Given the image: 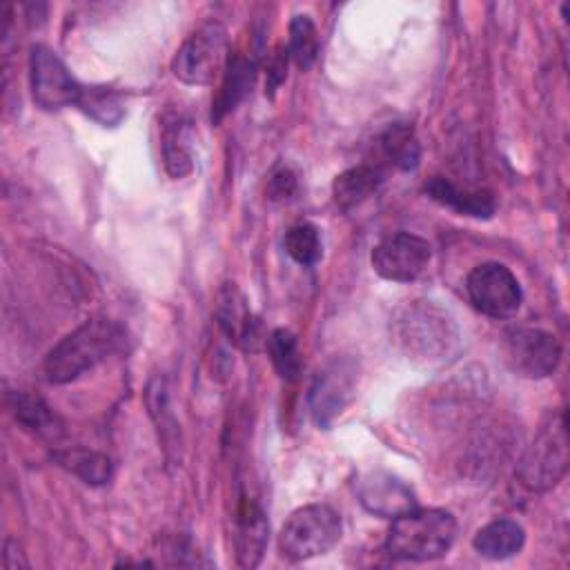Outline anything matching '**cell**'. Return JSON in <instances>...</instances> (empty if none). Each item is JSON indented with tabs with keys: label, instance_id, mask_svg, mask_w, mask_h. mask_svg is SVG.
<instances>
[{
	"label": "cell",
	"instance_id": "3957f363",
	"mask_svg": "<svg viewBox=\"0 0 570 570\" xmlns=\"http://www.w3.org/2000/svg\"><path fill=\"white\" fill-rule=\"evenodd\" d=\"M392 332L401 350L416 361H443L459 341L452 318L430 301H407L392 321Z\"/></svg>",
	"mask_w": 570,
	"mask_h": 570
},
{
	"label": "cell",
	"instance_id": "5b68a950",
	"mask_svg": "<svg viewBox=\"0 0 570 570\" xmlns=\"http://www.w3.org/2000/svg\"><path fill=\"white\" fill-rule=\"evenodd\" d=\"M343 532L341 514L327 503L296 508L278 532V552L287 561H307L330 552Z\"/></svg>",
	"mask_w": 570,
	"mask_h": 570
},
{
	"label": "cell",
	"instance_id": "6da1fadb",
	"mask_svg": "<svg viewBox=\"0 0 570 570\" xmlns=\"http://www.w3.org/2000/svg\"><path fill=\"white\" fill-rule=\"evenodd\" d=\"M125 330L109 318H91L62 336L42 358V376L51 385H65L125 345Z\"/></svg>",
	"mask_w": 570,
	"mask_h": 570
},
{
	"label": "cell",
	"instance_id": "603a6c76",
	"mask_svg": "<svg viewBox=\"0 0 570 570\" xmlns=\"http://www.w3.org/2000/svg\"><path fill=\"white\" fill-rule=\"evenodd\" d=\"M265 350L267 356L278 374V379L283 381H296L301 370H303V352L298 345V338L294 332L285 330V327H276L269 332V336L265 338Z\"/></svg>",
	"mask_w": 570,
	"mask_h": 570
},
{
	"label": "cell",
	"instance_id": "cb8c5ba5",
	"mask_svg": "<svg viewBox=\"0 0 570 570\" xmlns=\"http://www.w3.org/2000/svg\"><path fill=\"white\" fill-rule=\"evenodd\" d=\"M78 109L105 127H114L125 118V105L120 100V94L100 85L82 87Z\"/></svg>",
	"mask_w": 570,
	"mask_h": 570
},
{
	"label": "cell",
	"instance_id": "7a4b0ae2",
	"mask_svg": "<svg viewBox=\"0 0 570 570\" xmlns=\"http://www.w3.org/2000/svg\"><path fill=\"white\" fill-rule=\"evenodd\" d=\"M456 539V519L443 508H412L392 519L383 550L394 561H434Z\"/></svg>",
	"mask_w": 570,
	"mask_h": 570
},
{
	"label": "cell",
	"instance_id": "4fadbf2b",
	"mask_svg": "<svg viewBox=\"0 0 570 570\" xmlns=\"http://www.w3.org/2000/svg\"><path fill=\"white\" fill-rule=\"evenodd\" d=\"M216 321L223 334L243 350H258L267 338L261 334V321L252 314L247 298L234 283H225L218 292Z\"/></svg>",
	"mask_w": 570,
	"mask_h": 570
},
{
	"label": "cell",
	"instance_id": "ac0fdd59",
	"mask_svg": "<svg viewBox=\"0 0 570 570\" xmlns=\"http://www.w3.org/2000/svg\"><path fill=\"white\" fill-rule=\"evenodd\" d=\"M163 165L171 178H185L194 169L191 127L183 116H167L163 120Z\"/></svg>",
	"mask_w": 570,
	"mask_h": 570
},
{
	"label": "cell",
	"instance_id": "2e32d148",
	"mask_svg": "<svg viewBox=\"0 0 570 570\" xmlns=\"http://www.w3.org/2000/svg\"><path fill=\"white\" fill-rule=\"evenodd\" d=\"M256 78V62L252 58H245L243 53H234L227 60V67L223 71L218 96L212 105V120L220 122L229 111L238 107V102L252 91Z\"/></svg>",
	"mask_w": 570,
	"mask_h": 570
},
{
	"label": "cell",
	"instance_id": "d6986e66",
	"mask_svg": "<svg viewBox=\"0 0 570 570\" xmlns=\"http://www.w3.org/2000/svg\"><path fill=\"white\" fill-rule=\"evenodd\" d=\"M525 543V530L512 519H494L485 523L472 539L474 550L492 561H503L521 552Z\"/></svg>",
	"mask_w": 570,
	"mask_h": 570
},
{
	"label": "cell",
	"instance_id": "44dd1931",
	"mask_svg": "<svg viewBox=\"0 0 570 570\" xmlns=\"http://www.w3.org/2000/svg\"><path fill=\"white\" fill-rule=\"evenodd\" d=\"M56 463L76 474L87 485H105L114 476V463L107 454L87 448H67L53 454Z\"/></svg>",
	"mask_w": 570,
	"mask_h": 570
},
{
	"label": "cell",
	"instance_id": "5bb4252c",
	"mask_svg": "<svg viewBox=\"0 0 570 570\" xmlns=\"http://www.w3.org/2000/svg\"><path fill=\"white\" fill-rule=\"evenodd\" d=\"M267 534H269V525H267L263 508L254 499L243 497V501L238 505V517H236L238 566H243V568L258 566V561L265 552V546H267Z\"/></svg>",
	"mask_w": 570,
	"mask_h": 570
},
{
	"label": "cell",
	"instance_id": "ba28073f",
	"mask_svg": "<svg viewBox=\"0 0 570 570\" xmlns=\"http://www.w3.org/2000/svg\"><path fill=\"white\" fill-rule=\"evenodd\" d=\"M29 85L33 102L47 111L78 107L85 87L71 76V71L58 58V53L45 45L31 47Z\"/></svg>",
	"mask_w": 570,
	"mask_h": 570
},
{
	"label": "cell",
	"instance_id": "7402d4cb",
	"mask_svg": "<svg viewBox=\"0 0 570 570\" xmlns=\"http://www.w3.org/2000/svg\"><path fill=\"white\" fill-rule=\"evenodd\" d=\"M381 156L401 171H412L421 160V145L407 122H394L379 136Z\"/></svg>",
	"mask_w": 570,
	"mask_h": 570
},
{
	"label": "cell",
	"instance_id": "277c9868",
	"mask_svg": "<svg viewBox=\"0 0 570 570\" xmlns=\"http://www.w3.org/2000/svg\"><path fill=\"white\" fill-rule=\"evenodd\" d=\"M568 463L566 416L563 412H554L541 423L539 432L525 448L517 465V476L525 490L541 494L559 485L568 472Z\"/></svg>",
	"mask_w": 570,
	"mask_h": 570
},
{
	"label": "cell",
	"instance_id": "7c38bea8",
	"mask_svg": "<svg viewBox=\"0 0 570 570\" xmlns=\"http://www.w3.org/2000/svg\"><path fill=\"white\" fill-rule=\"evenodd\" d=\"M354 396V372L345 363H332L312 383L309 410L318 428L327 430Z\"/></svg>",
	"mask_w": 570,
	"mask_h": 570
},
{
	"label": "cell",
	"instance_id": "e0dca14e",
	"mask_svg": "<svg viewBox=\"0 0 570 570\" xmlns=\"http://www.w3.org/2000/svg\"><path fill=\"white\" fill-rule=\"evenodd\" d=\"M385 174L379 165H354L332 180V200L338 209H354L379 191Z\"/></svg>",
	"mask_w": 570,
	"mask_h": 570
},
{
	"label": "cell",
	"instance_id": "4316f807",
	"mask_svg": "<svg viewBox=\"0 0 570 570\" xmlns=\"http://www.w3.org/2000/svg\"><path fill=\"white\" fill-rule=\"evenodd\" d=\"M298 191V178L292 167L278 165L267 180V200L272 203H287Z\"/></svg>",
	"mask_w": 570,
	"mask_h": 570
},
{
	"label": "cell",
	"instance_id": "f1b7e54d",
	"mask_svg": "<svg viewBox=\"0 0 570 570\" xmlns=\"http://www.w3.org/2000/svg\"><path fill=\"white\" fill-rule=\"evenodd\" d=\"M2 561H4V568H7V570H16L18 566H27V561L22 559V554H20V550H18V541H13V539H7V541H4Z\"/></svg>",
	"mask_w": 570,
	"mask_h": 570
},
{
	"label": "cell",
	"instance_id": "83f0119b",
	"mask_svg": "<svg viewBox=\"0 0 570 570\" xmlns=\"http://www.w3.org/2000/svg\"><path fill=\"white\" fill-rule=\"evenodd\" d=\"M287 60H289V56H287V49H281L274 58H272V62H269V67H267V87H269V91H274L283 80H285V76H287Z\"/></svg>",
	"mask_w": 570,
	"mask_h": 570
},
{
	"label": "cell",
	"instance_id": "8fae6325",
	"mask_svg": "<svg viewBox=\"0 0 570 570\" xmlns=\"http://www.w3.org/2000/svg\"><path fill=\"white\" fill-rule=\"evenodd\" d=\"M356 494L367 512L383 519H394L416 508L412 488L385 470H372L363 474L356 481Z\"/></svg>",
	"mask_w": 570,
	"mask_h": 570
},
{
	"label": "cell",
	"instance_id": "9a60e30c",
	"mask_svg": "<svg viewBox=\"0 0 570 570\" xmlns=\"http://www.w3.org/2000/svg\"><path fill=\"white\" fill-rule=\"evenodd\" d=\"M423 189H425V194L434 203H439V205H443V207H448V209H452V212H456L461 216L490 218L494 214V209H497L494 196L490 191L461 189V187H456L452 180H448L443 176H432L423 185Z\"/></svg>",
	"mask_w": 570,
	"mask_h": 570
},
{
	"label": "cell",
	"instance_id": "ffe728a7",
	"mask_svg": "<svg viewBox=\"0 0 570 570\" xmlns=\"http://www.w3.org/2000/svg\"><path fill=\"white\" fill-rule=\"evenodd\" d=\"M9 410L16 416V421L36 436L58 439L62 434L60 416L36 394L11 392L9 394Z\"/></svg>",
	"mask_w": 570,
	"mask_h": 570
},
{
	"label": "cell",
	"instance_id": "9c48e42d",
	"mask_svg": "<svg viewBox=\"0 0 570 570\" xmlns=\"http://www.w3.org/2000/svg\"><path fill=\"white\" fill-rule=\"evenodd\" d=\"M465 292L472 305L490 318H510L523 303V292L510 267L490 261L470 269Z\"/></svg>",
	"mask_w": 570,
	"mask_h": 570
},
{
	"label": "cell",
	"instance_id": "484cf974",
	"mask_svg": "<svg viewBox=\"0 0 570 570\" xmlns=\"http://www.w3.org/2000/svg\"><path fill=\"white\" fill-rule=\"evenodd\" d=\"M283 245H285V252L289 254V258L303 267L316 265L323 256L321 232L314 223H307V220L292 225L283 236Z\"/></svg>",
	"mask_w": 570,
	"mask_h": 570
},
{
	"label": "cell",
	"instance_id": "30bf717a",
	"mask_svg": "<svg viewBox=\"0 0 570 570\" xmlns=\"http://www.w3.org/2000/svg\"><path fill=\"white\" fill-rule=\"evenodd\" d=\"M370 261L381 278L392 283H412L428 269L432 247L423 236L396 232L374 245Z\"/></svg>",
	"mask_w": 570,
	"mask_h": 570
},
{
	"label": "cell",
	"instance_id": "d4e9b609",
	"mask_svg": "<svg viewBox=\"0 0 570 570\" xmlns=\"http://www.w3.org/2000/svg\"><path fill=\"white\" fill-rule=\"evenodd\" d=\"M321 40H318V29L309 16H294L289 20V40H287V56L289 60L307 71L316 58H318Z\"/></svg>",
	"mask_w": 570,
	"mask_h": 570
},
{
	"label": "cell",
	"instance_id": "52a82bcc",
	"mask_svg": "<svg viewBox=\"0 0 570 570\" xmlns=\"http://www.w3.org/2000/svg\"><path fill=\"white\" fill-rule=\"evenodd\" d=\"M505 367L523 379H546L561 361V343L552 332L530 325L508 327L499 338Z\"/></svg>",
	"mask_w": 570,
	"mask_h": 570
},
{
	"label": "cell",
	"instance_id": "8992f818",
	"mask_svg": "<svg viewBox=\"0 0 570 570\" xmlns=\"http://www.w3.org/2000/svg\"><path fill=\"white\" fill-rule=\"evenodd\" d=\"M229 60V38L227 29L218 20H207L198 24L178 47L171 71L185 85H212L223 76Z\"/></svg>",
	"mask_w": 570,
	"mask_h": 570
}]
</instances>
